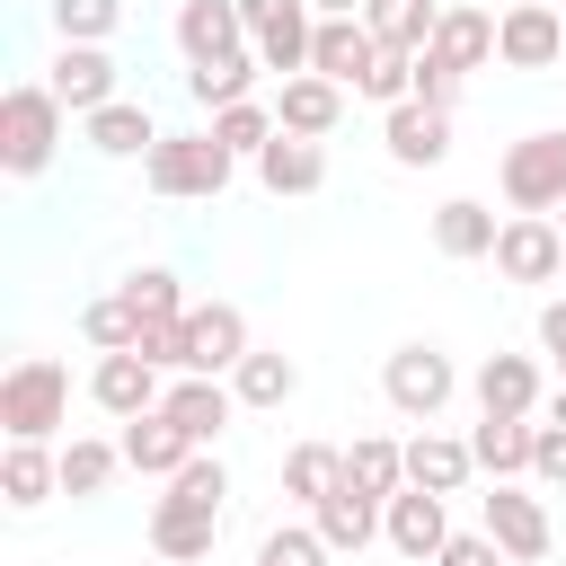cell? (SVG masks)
Returning a JSON list of instances; mask_svg holds the SVG:
<instances>
[{
    "label": "cell",
    "instance_id": "6da1fadb",
    "mask_svg": "<svg viewBox=\"0 0 566 566\" xmlns=\"http://www.w3.org/2000/svg\"><path fill=\"white\" fill-rule=\"evenodd\" d=\"M62 124H71V106H62L44 80H18V88L0 97V168H9V177H44L53 150H62Z\"/></svg>",
    "mask_w": 566,
    "mask_h": 566
},
{
    "label": "cell",
    "instance_id": "7a4b0ae2",
    "mask_svg": "<svg viewBox=\"0 0 566 566\" xmlns=\"http://www.w3.org/2000/svg\"><path fill=\"white\" fill-rule=\"evenodd\" d=\"M0 424H9V442H53L71 424V371L53 354H18L0 380Z\"/></svg>",
    "mask_w": 566,
    "mask_h": 566
},
{
    "label": "cell",
    "instance_id": "3957f363",
    "mask_svg": "<svg viewBox=\"0 0 566 566\" xmlns=\"http://www.w3.org/2000/svg\"><path fill=\"white\" fill-rule=\"evenodd\" d=\"M230 168H239V150H230V142H212V133H159V142H150V159H142L150 195H168V203H186V195H221V186H230Z\"/></svg>",
    "mask_w": 566,
    "mask_h": 566
},
{
    "label": "cell",
    "instance_id": "277c9868",
    "mask_svg": "<svg viewBox=\"0 0 566 566\" xmlns=\"http://www.w3.org/2000/svg\"><path fill=\"white\" fill-rule=\"evenodd\" d=\"M451 389H460V371H451V354H433V345H398V354L380 363V398H389L407 424H433V416L451 407Z\"/></svg>",
    "mask_w": 566,
    "mask_h": 566
},
{
    "label": "cell",
    "instance_id": "5b68a950",
    "mask_svg": "<svg viewBox=\"0 0 566 566\" xmlns=\"http://www.w3.org/2000/svg\"><path fill=\"white\" fill-rule=\"evenodd\" d=\"M495 186H504L513 212H557V203H566V133H522V142L504 150Z\"/></svg>",
    "mask_w": 566,
    "mask_h": 566
},
{
    "label": "cell",
    "instance_id": "8992f818",
    "mask_svg": "<svg viewBox=\"0 0 566 566\" xmlns=\"http://www.w3.org/2000/svg\"><path fill=\"white\" fill-rule=\"evenodd\" d=\"M495 62L504 71H557L566 62V9L557 0H513L495 18Z\"/></svg>",
    "mask_w": 566,
    "mask_h": 566
},
{
    "label": "cell",
    "instance_id": "52a82bcc",
    "mask_svg": "<svg viewBox=\"0 0 566 566\" xmlns=\"http://www.w3.org/2000/svg\"><path fill=\"white\" fill-rule=\"evenodd\" d=\"M495 274H504V283H557V274H566V230H557V212H513V221L495 230Z\"/></svg>",
    "mask_w": 566,
    "mask_h": 566
},
{
    "label": "cell",
    "instance_id": "ba28073f",
    "mask_svg": "<svg viewBox=\"0 0 566 566\" xmlns=\"http://www.w3.org/2000/svg\"><path fill=\"white\" fill-rule=\"evenodd\" d=\"M212 539H221V504H203V495H186V486H168V495L150 504V548H159V557L203 566Z\"/></svg>",
    "mask_w": 566,
    "mask_h": 566
},
{
    "label": "cell",
    "instance_id": "9c48e42d",
    "mask_svg": "<svg viewBox=\"0 0 566 566\" xmlns=\"http://www.w3.org/2000/svg\"><path fill=\"white\" fill-rule=\"evenodd\" d=\"M380 142L398 168H442L451 159V106H424V97H398L380 115Z\"/></svg>",
    "mask_w": 566,
    "mask_h": 566
},
{
    "label": "cell",
    "instance_id": "30bf717a",
    "mask_svg": "<svg viewBox=\"0 0 566 566\" xmlns=\"http://www.w3.org/2000/svg\"><path fill=\"white\" fill-rule=\"evenodd\" d=\"M380 539L398 548V557H442V539H451V513H442V495L433 486H398L389 504H380Z\"/></svg>",
    "mask_w": 566,
    "mask_h": 566
},
{
    "label": "cell",
    "instance_id": "8fae6325",
    "mask_svg": "<svg viewBox=\"0 0 566 566\" xmlns=\"http://www.w3.org/2000/svg\"><path fill=\"white\" fill-rule=\"evenodd\" d=\"M88 398H97L106 416H150L168 389H159V363H150L142 345H124V354H97V371H88Z\"/></svg>",
    "mask_w": 566,
    "mask_h": 566
},
{
    "label": "cell",
    "instance_id": "7c38bea8",
    "mask_svg": "<svg viewBox=\"0 0 566 566\" xmlns=\"http://www.w3.org/2000/svg\"><path fill=\"white\" fill-rule=\"evenodd\" d=\"M195 451H203V442H195V433H186L168 407H150V416H124V469H142V478H159V486H168V478H177Z\"/></svg>",
    "mask_w": 566,
    "mask_h": 566
},
{
    "label": "cell",
    "instance_id": "4fadbf2b",
    "mask_svg": "<svg viewBox=\"0 0 566 566\" xmlns=\"http://www.w3.org/2000/svg\"><path fill=\"white\" fill-rule=\"evenodd\" d=\"M478 513H486V531H495V548H504L513 566L548 557V504H539V495H522L513 478H495V495H486Z\"/></svg>",
    "mask_w": 566,
    "mask_h": 566
},
{
    "label": "cell",
    "instance_id": "5bb4252c",
    "mask_svg": "<svg viewBox=\"0 0 566 566\" xmlns=\"http://www.w3.org/2000/svg\"><path fill=\"white\" fill-rule=\"evenodd\" d=\"M239 354H248V318L230 310V301H195L186 310V371H239Z\"/></svg>",
    "mask_w": 566,
    "mask_h": 566
},
{
    "label": "cell",
    "instance_id": "9a60e30c",
    "mask_svg": "<svg viewBox=\"0 0 566 566\" xmlns=\"http://www.w3.org/2000/svg\"><path fill=\"white\" fill-rule=\"evenodd\" d=\"M371 62H380V35H371L363 18H318V35H310V71H327L336 88H363Z\"/></svg>",
    "mask_w": 566,
    "mask_h": 566
},
{
    "label": "cell",
    "instance_id": "2e32d148",
    "mask_svg": "<svg viewBox=\"0 0 566 566\" xmlns=\"http://www.w3.org/2000/svg\"><path fill=\"white\" fill-rule=\"evenodd\" d=\"M44 88H53L71 115H97V106L115 97V62H106V44H62L53 71H44Z\"/></svg>",
    "mask_w": 566,
    "mask_h": 566
},
{
    "label": "cell",
    "instance_id": "e0dca14e",
    "mask_svg": "<svg viewBox=\"0 0 566 566\" xmlns=\"http://www.w3.org/2000/svg\"><path fill=\"white\" fill-rule=\"evenodd\" d=\"M159 407H168V416L212 451V442H221V424L239 416V389H230V380H212V371H177V389H168Z\"/></svg>",
    "mask_w": 566,
    "mask_h": 566
},
{
    "label": "cell",
    "instance_id": "ac0fdd59",
    "mask_svg": "<svg viewBox=\"0 0 566 566\" xmlns=\"http://www.w3.org/2000/svg\"><path fill=\"white\" fill-rule=\"evenodd\" d=\"M239 44H248L239 0H177V53H186V62H221V53H239Z\"/></svg>",
    "mask_w": 566,
    "mask_h": 566
},
{
    "label": "cell",
    "instance_id": "d6986e66",
    "mask_svg": "<svg viewBox=\"0 0 566 566\" xmlns=\"http://www.w3.org/2000/svg\"><path fill=\"white\" fill-rule=\"evenodd\" d=\"M274 115H283V133L327 142V133L345 124V88H336L327 71H292V80H283V97H274Z\"/></svg>",
    "mask_w": 566,
    "mask_h": 566
},
{
    "label": "cell",
    "instance_id": "ffe728a7",
    "mask_svg": "<svg viewBox=\"0 0 566 566\" xmlns=\"http://www.w3.org/2000/svg\"><path fill=\"white\" fill-rule=\"evenodd\" d=\"M469 389H478V416H539V363L531 354H486Z\"/></svg>",
    "mask_w": 566,
    "mask_h": 566
},
{
    "label": "cell",
    "instance_id": "44dd1931",
    "mask_svg": "<svg viewBox=\"0 0 566 566\" xmlns=\"http://www.w3.org/2000/svg\"><path fill=\"white\" fill-rule=\"evenodd\" d=\"M53 495H62V451L9 442V451H0V504H9V513H35V504H53Z\"/></svg>",
    "mask_w": 566,
    "mask_h": 566
},
{
    "label": "cell",
    "instance_id": "7402d4cb",
    "mask_svg": "<svg viewBox=\"0 0 566 566\" xmlns=\"http://www.w3.org/2000/svg\"><path fill=\"white\" fill-rule=\"evenodd\" d=\"M310 522H318V539H327L336 557H363V548L380 539V495L336 486V495H318V504H310Z\"/></svg>",
    "mask_w": 566,
    "mask_h": 566
},
{
    "label": "cell",
    "instance_id": "603a6c76",
    "mask_svg": "<svg viewBox=\"0 0 566 566\" xmlns=\"http://www.w3.org/2000/svg\"><path fill=\"white\" fill-rule=\"evenodd\" d=\"M256 177H265V195H318L327 186V150L310 133H274L256 150Z\"/></svg>",
    "mask_w": 566,
    "mask_h": 566
},
{
    "label": "cell",
    "instance_id": "cb8c5ba5",
    "mask_svg": "<svg viewBox=\"0 0 566 566\" xmlns=\"http://www.w3.org/2000/svg\"><path fill=\"white\" fill-rule=\"evenodd\" d=\"M80 133H88V150H106V159H150V142H159L150 106H133V97H106L97 115H80Z\"/></svg>",
    "mask_w": 566,
    "mask_h": 566
},
{
    "label": "cell",
    "instance_id": "d4e9b609",
    "mask_svg": "<svg viewBox=\"0 0 566 566\" xmlns=\"http://www.w3.org/2000/svg\"><path fill=\"white\" fill-rule=\"evenodd\" d=\"M469 469H478V451H469L460 433H433V424H424V433L407 442V486H433V495H460V486H469Z\"/></svg>",
    "mask_w": 566,
    "mask_h": 566
},
{
    "label": "cell",
    "instance_id": "484cf974",
    "mask_svg": "<svg viewBox=\"0 0 566 566\" xmlns=\"http://www.w3.org/2000/svg\"><path fill=\"white\" fill-rule=\"evenodd\" d=\"M310 35H318V9H310V0H283L248 44H256V62H265V71H283V80H292V71H310Z\"/></svg>",
    "mask_w": 566,
    "mask_h": 566
},
{
    "label": "cell",
    "instance_id": "4316f807",
    "mask_svg": "<svg viewBox=\"0 0 566 566\" xmlns=\"http://www.w3.org/2000/svg\"><path fill=\"white\" fill-rule=\"evenodd\" d=\"M256 71H265V62H256V44H239V53H221V62H186V97L221 115V106L256 97Z\"/></svg>",
    "mask_w": 566,
    "mask_h": 566
},
{
    "label": "cell",
    "instance_id": "83f0119b",
    "mask_svg": "<svg viewBox=\"0 0 566 566\" xmlns=\"http://www.w3.org/2000/svg\"><path fill=\"white\" fill-rule=\"evenodd\" d=\"M230 389H239V407H292V389H301V363L292 354H265V345H248L239 354V371H230Z\"/></svg>",
    "mask_w": 566,
    "mask_h": 566
},
{
    "label": "cell",
    "instance_id": "f1b7e54d",
    "mask_svg": "<svg viewBox=\"0 0 566 566\" xmlns=\"http://www.w3.org/2000/svg\"><path fill=\"white\" fill-rule=\"evenodd\" d=\"M531 442H539L531 416H478V433H469V451H478L486 478H522L531 469Z\"/></svg>",
    "mask_w": 566,
    "mask_h": 566
},
{
    "label": "cell",
    "instance_id": "f546056e",
    "mask_svg": "<svg viewBox=\"0 0 566 566\" xmlns=\"http://www.w3.org/2000/svg\"><path fill=\"white\" fill-rule=\"evenodd\" d=\"M345 486H363V495H398L407 486V442H389V433H354L345 442Z\"/></svg>",
    "mask_w": 566,
    "mask_h": 566
},
{
    "label": "cell",
    "instance_id": "4dcf8cb0",
    "mask_svg": "<svg viewBox=\"0 0 566 566\" xmlns=\"http://www.w3.org/2000/svg\"><path fill=\"white\" fill-rule=\"evenodd\" d=\"M424 53H433V62H451V71L469 80V71L495 53V18H486V9H442V27H433V44H424Z\"/></svg>",
    "mask_w": 566,
    "mask_h": 566
},
{
    "label": "cell",
    "instance_id": "1f68e13d",
    "mask_svg": "<svg viewBox=\"0 0 566 566\" xmlns=\"http://www.w3.org/2000/svg\"><path fill=\"white\" fill-rule=\"evenodd\" d=\"M495 212L486 203H469V195H451V203H433V248L442 256H495Z\"/></svg>",
    "mask_w": 566,
    "mask_h": 566
},
{
    "label": "cell",
    "instance_id": "d6a6232c",
    "mask_svg": "<svg viewBox=\"0 0 566 566\" xmlns=\"http://www.w3.org/2000/svg\"><path fill=\"white\" fill-rule=\"evenodd\" d=\"M363 27H371L389 53H424L433 27H442V9H433V0H363Z\"/></svg>",
    "mask_w": 566,
    "mask_h": 566
},
{
    "label": "cell",
    "instance_id": "836d02e7",
    "mask_svg": "<svg viewBox=\"0 0 566 566\" xmlns=\"http://www.w3.org/2000/svg\"><path fill=\"white\" fill-rule=\"evenodd\" d=\"M345 486V451L336 442H292L283 451V495L292 504H318V495H336Z\"/></svg>",
    "mask_w": 566,
    "mask_h": 566
},
{
    "label": "cell",
    "instance_id": "e575fe53",
    "mask_svg": "<svg viewBox=\"0 0 566 566\" xmlns=\"http://www.w3.org/2000/svg\"><path fill=\"white\" fill-rule=\"evenodd\" d=\"M124 469V442H97V433H71L62 442V495H106V478Z\"/></svg>",
    "mask_w": 566,
    "mask_h": 566
},
{
    "label": "cell",
    "instance_id": "d590c367",
    "mask_svg": "<svg viewBox=\"0 0 566 566\" xmlns=\"http://www.w3.org/2000/svg\"><path fill=\"white\" fill-rule=\"evenodd\" d=\"M124 301L142 310V327H159V318H186V310H195V301H186V283H177L168 265H133V274H124Z\"/></svg>",
    "mask_w": 566,
    "mask_h": 566
},
{
    "label": "cell",
    "instance_id": "8d00e7d4",
    "mask_svg": "<svg viewBox=\"0 0 566 566\" xmlns=\"http://www.w3.org/2000/svg\"><path fill=\"white\" fill-rule=\"evenodd\" d=\"M274 133H283V115H274V106H256V97H239V106H221V115H212V142H230L239 159H256Z\"/></svg>",
    "mask_w": 566,
    "mask_h": 566
},
{
    "label": "cell",
    "instance_id": "74e56055",
    "mask_svg": "<svg viewBox=\"0 0 566 566\" xmlns=\"http://www.w3.org/2000/svg\"><path fill=\"white\" fill-rule=\"evenodd\" d=\"M80 336H88L97 354H124V345H142V310H133L124 292H106V301L80 310Z\"/></svg>",
    "mask_w": 566,
    "mask_h": 566
},
{
    "label": "cell",
    "instance_id": "f35d334b",
    "mask_svg": "<svg viewBox=\"0 0 566 566\" xmlns=\"http://www.w3.org/2000/svg\"><path fill=\"white\" fill-rule=\"evenodd\" d=\"M256 566H336V548L318 539V522H274L256 539Z\"/></svg>",
    "mask_w": 566,
    "mask_h": 566
},
{
    "label": "cell",
    "instance_id": "ab89813d",
    "mask_svg": "<svg viewBox=\"0 0 566 566\" xmlns=\"http://www.w3.org/2000/svg\"><path fill=\"white\" fill-rule=\"evenodd\" d=\"M44 9H53V35L62 44H106L115 18H124V0H44Z\"/></svg>",
    "mask_w": 566,
    "mask_h": 566
},
{
    "label": "cell",
    "instance_id": "60d3db41",
    "mask_svg": "<svg viewBox=\"0 0 566 566\" xmlns=\"http://www.w3.org/2000/svg\"><path fill=\"white\" fill-rule=\"evenodd\" d=\"M354 97H380V106L416 97V53H389V44H380V62H371V80H363Z\"/></svg>",
    "mask_w": 566,
    "mask_h": 566
},
{
    "label": "cell",
    "instance_id": "b9f144b4",
    "mask_svg": "<svg viewBox=\"0 0 566 566\" xmlns=\"http://www.w3.org/2000/svg\"><path fill=\"white\" fill-rule=\"evenodd\" d=\"M433 566H513V557H504V548H495V531H451V539H442V557H433Z\"/></svg>",
    "mask_w": 566,
    "mask_h": 566
},
{
    "label": "cell",
    "instance_id": "7bdbcfd3",
    "mask_svg": "<svg viewBox=\"0 0 566 566\" xmlns=\"http://www.w3.org/2000/svg\"><path fill=\"white\" fill-rule=\"evenodd\" d=\"M416 97H424V106H460V71L433 62V53H416Z\"/></svg>",
    "mask_w": 566,
    "mask_h": 566
},
{
    "label": "cell",
    "instance_id": "ee69618b",
    "mask_svg": "<svg viewBox=\"0 0 566 566\" xmlns=\"http://www.w3.org/2000/svg\"><path fill=\"white\" fill-rule=\"evenodd\" d=\"M531 478H539V486H566V424H539V442H531Z\"/></svg>",
    "mask_w": 566,
    "mask_h": 566
},
{
    "label": "cell",
    "instance_id": "f6af8a7d",
    "mask_svg": "<svg viewBox=\"0 0 566 566\" xmlns=\"http://www.w3.org/2000/svg\"><path fill=\"white\" fill-rule=\"evenodd\" d=\"M274 9H283V0H239V18H248V35H256V27L274 18Z\"/></svg>",
    "mask_w": 566,
    "mask_h": 566
},
{
    "label": "cell",
    "instance_id": "bcb514c9",
    "mask_svg": "<svg viewBox=\"0 0 566 566\" xmlns=\"http://www.w3.org/2000/svg\"><path fill=\"white\" fill-rule=\"evenodd\" d=\"M318 18H363V0H310Z\"/></svg>",
    "mask_w": 566,
    "mask_h": 566
},
{
    "label": "cell",
    "instance_id": "7dc6e473",
    "mask_svg": "<svg viewBox=\"0 0 566 566\" xmlns=\"http://www.w3.org/2000/svg\"><path fill=\"white\" fill-rule=\"evenodd\" d=\"M539 416H548V424H566V380H557V398H539Z\"/></svg>",
    "mask_w": 566,
    "mask_h": 566
},
{
    "label": "cell",
    "instance_id": "c3c4849f",
    "mask_svg": "<svg viewBox=\"0 0 566 566\" xmlns=\"http://www.w3.org/2000/svg\"><path fill=\"white\" fill-rule=\"evenodd\" d=\"M150 566H177V557H159V548H150Z\"/></svg>",
    "mask_w": 566,
    "mask_h": 566
},
{
    "label": "cell",
    "instance_id": "681fc988",
    "mask_svg": "<svg viewBox=\"0 0 566 566\" xmlns=\"http://www.w3.org/2000/svg\"><path fill=\"white\" fill-rule=\"evenodd\" d=\"M557 230H566V203H557Z\"/></svg>",
    "mask_w": 566,
    "mask_h": 566
}]
</instances>
